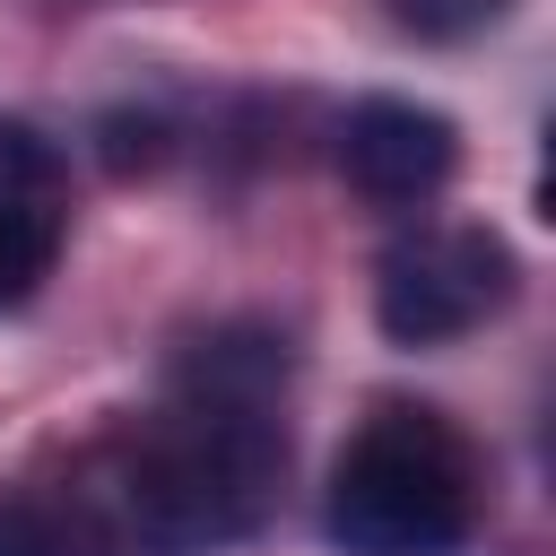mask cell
Wrapping results in <instances>:
<instances>
[{
	"mask_svg": "<svg viewBox=\"0 0 556 556\" xmlns=\"http://www.w3.org/2000/svg\"><path fill=\"white\" fill-rule=\"evenodd\" d=\"M278 374L287 356L269 339H208L174 374L165 408L87 452L61 495L78 504L96 556H217L252 539L287 478Z\"/></svg>",
	"mask_w": 556,
	"mask_h": 556,
	"instance_id": "1",
	"label": "cell"
},
{
	"mask_svg": "<svg viewBox=\"0 0 556 556\" xmlns=\"http://www.w3.org/2000/svg\"><path fill=\"white\" fill-rule=\"evenodd\" d=\"M478 521V452L452 417L382 400L330 469L339 556H460Z\"/></svg>",
	"mask_w": 556,
	"mask_h": 556,
	"instance_id": "2",
	"label": "cell"
},
{
	"mask_svg": "<svg viewBox=\"0 0 556 556\" xmlns=\"http://www.w3.org/2000/svg\"><path fill=\"white\" fill-rule=\"evenodd\" d=\"M513 243L495 226H417L382 252L374 269V321L382 339L400 348H443V339H469L486 313L513 304Z\"/></svg>",
	"mask_w": 556,
	"mask_h": 556,
	"instance_id": "3",
	"label": "cell"
},
{
	"mask_svg": "<svg viewBox=\"0 0 556 556\" xmlns=\"http://www.w3.org/2000/svg\"><path fill=\"white\" fill-rule=\"evenodd\" d=\"M460 165V139L434 104H408V96H365L348 122H339V174L374 200V208H417L452 182Z\"/></svg>",
	"mask_w": 556,
	"mask_h": 556,
	"instance_id": "4",
	"label": "cell"
},
{
	"mask_svg": "<svg viewBox=\"0 0 556 556\" xmlns=\"http://www.w3.org/2000/svg\"><path fill=\"white\" fill-rule=\"evenodd\" d=\"M61 226H70V208H61V156L26 122L0 113V313L26 304L52 278Z\"/></svg>",
	"mask_w": 556,
	"mask_h": 556,
	"instance_id": "5",
	"label": "cell"
},
{
	"mask_svg": "<svg viewBox=\"0 0 556 556\" xmlns=\"http://www.w3.org/2000/svg\"><path fill=\"white\" fill-rule=\"evenodd\" d=\"M0 556H96V539L61 486H17L0 495Z\"/></svg>",
	"mask_w": 556,
	"mask_h": 556,
	"instance_id": "6",
	"label": "cell"
},
{
	"mask_svg": "<svg viewBox=\"0 0 556 556\" xmlns=\"http://www.w3.org/2000/svg\"><path fill=\"white\" fill-rule=\"evenodd\" d=\"M513 0H391V26L417 35V43H469L504 17Z\"/></svg>",
	"mask_w": 556,
	"mask_h": 556,
	"instance_id": "7",
	"label": "cell"
}]
</instances>
